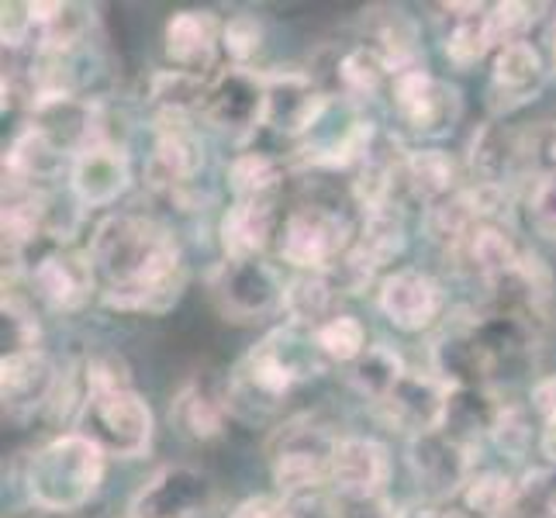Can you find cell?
I'll use <instances>...</instances> for the list:
<instances>
[{
    "mask_svg": "<svg viewBox=\"0 0 556 518\" xmlns=\"http://www.w3.org/2000/svg\"><path fill=\"white\" fill-rule=\"evenodd\" d=\"M350 222L336 207L298 204L287 211L277 232V256L298 274H329L353 245Z\"/></svg>",
    "mask_w": 556,
    "mask_h": 518,
    "instance_id": "obj_6",
    "label": "cell"
},
{
    "mask_svg": "<svg viewBox=\"0 0 556 518\" xmlns=\"http://www.w3.org/2000/svg\"><path fill=\"white\" fill-rule=\"evenodd\" d=\"M526 149H529L532 177H556V122L535 128L532 136H526Z\"/></svg>",
    "mask_w": 556,
    "mask_h": 518,
    "instance_id": "obj_38",
    "label": "cell"
},
{
    "mask_svg": "<svg viewBox=\"0 0 556 518\" xmlns=\"http://www.w3.org/2000/svg\"><path fill=\"white\" fill-rule=\"evenodd\" d=\"M453 256L464 260L484 283H494V280L508 277L515 266L522 263L526 249L515 245V239L497 222H481Z\"/></svg>",
    "mask_w": 556,
    "mask_h": 518,
    "instance_id": "obj_26",
    "label": "cell"
},
{
    "mask_svg": "<svg viewBox=\"0 0 556 518\" xmlns=\"http://www.w3.org/2000/svg\"><path fill=\"white\" fill-rule=\"evenodd\" d=\"M228 518H294L291 515V502L280 494H256V497H245L232 508Z\"/></svg>",
    "mask_w": 556,
    "mask_h": 518,
    "instance_id": "obj_39",
    "label": "cell"
},
{
    "mask_svg": "<svg viewBox=\"0 0 556 518\" xmlns=\"http://www.w3.org/2000/svg\"><path fill=\"white\" fill-rule=\"evenodd\" d=\"M532 412L540 415V418L556 412V377L535 380V388H532Z\"/></svg>",
    "mask_w": 556,
    "mask_h": 518,
    "instance_id": "obj_41",
    "label": "cell"
},
{
    "mask_svg": "<svg viewBox=\"0 0 556 518\" xmlns=\"http://www.w3.org/2000/svg\"><path fill=\"white\" fill-rule=\"evenodd\" d=\"M207 291L225 318L256 321L283 312L287 280L266 260H222L207 274Z\"/></svg>",
    "mask_w": 556,
    "mask_h": 518,
    "instance_id": "obj_7",
    "label": "cell"
},
{
    "mask_svg": "<svg viewBox=\"0 0 556 518\" xmlns=\"http://www.w3.org/2000/svg\"><path fill=\"white\" fill-rule=\"evenodd\" d=\"M450 391H453L450 383L439 380L435 374L408 370L394 388V394L383 401V408H388L397 426L408 429L412 435L435 432V429H443V421H446Z\"/></svg>",
    "mask_w": 556,
    "mask_h": 518,
    "instance_id": "obj_22",
    "label": "cell"
},
{
    "mask_svg": "<svg viewBox=\"0 0 556 518\" xmlns=\"http://www.w3.org/2000/svg\"><path fill=\"white\" fill-rule=\"evenodd\" d=\"M31 291L42 298L52 312H80L98 294V280H93V266L84 249L55 245L42 253L31 266Z\"/></svg>",
    "mask_w": 556,
    "mask_h": 518,
    "instance_id": "obj_15",
    "label": "cell"
},
{
    "mask_svg": "<svg viewBox=\"0 0 556 518\" xmlns=\"http://www.w3.org/2000/svg\"><path fill=\"white\" fill-rule=\"evenodd\" d=\"M204 173V139L194 118H156V136L146 160V184L169 201H187Z\"/></svg>",
    "mask_w": 556,
    "mask_h": 518,
    "instance_id": "obj_8",
    "label": "cell"
},
{
    "mask_svg": "<svg viewBox=\"0 0 556 518\" xmlns=\"http://www.w3.org/2000/svg\"><path fill=\"white\" fill-rule=\"evenodd\" d=\"M222 22L207 11H180L166 22L163 42H166V60L174 70L207 76L215 66V55L222 49Z\"/></svg>",
    "mask_w": 556,
    "mask_h": 518,
    "instance_id": "obj_21",
    "label": "cell"
},
{
    "mask_svg": "<svg viewBox=\"0 0 556 518\" xmlns=\"http://www.w3.org/2000/svg\"><path fill=\"white\" fill-rule=\"evenodd\" d=\"M277 232L274 201H232L222 215L218 242L225 260H263Z\"/></svg>",
    "mask_w": 556,
    "mask_h": 518,
    "instance_id": "obj_24",
    "label": "cell"
},
{
    "mask_svg": "<svg viewBox=\"0 0 556 518\" xmlns=\"http://www.w3.org/2000/svg\"><path fill=\"white\" fill-rule=\"evenodd\" d=\"M408 374V367L401 363V356L391 350V345H367V353H363L356 363H350V383L363 394L377 401V405H383L394 388L401 383V377Z\"/></svg>",
    "mask_w": 556,
    "mask_h": 518,
    "instance_id": "obj_32",
    "label": "cell"
},
{
    "mask_svg": "<svg viewBox=\"0 0 556 518\" xmlns=\"http://www.w3.org/2000/svg\"><path fill=\"white\" fill-rule=\"evenodd\" d=\"M283 160L263 149H242L228 163V190L236 201H274L277 187L283 184Z\"/></svg>",
    "mask_w": 556,
    "mask_h": 518,
    "instance_id": "obj_28",
    "label": "cell"
},
{
    "mask_svg": "<svg viewBox=\"0 0 556 518\" xmlns=\"http://www.w3.org/2000/svg\"><path fill=\"white\" fill-rule=\"evenodd\" d=\"M108 453L84 432H63L25 459V497L49 515L80 511L104 484Z\"/></svg>",
    "mask_w": 556,
    "mask_h": 518,
    "instance_id": "obj_3",
    "label": "cell"
},
{
    "mask_svg": "<svg viewBox=\"0 0 556 518\" xmlns=\"http://www.w3.org/2000/svg\"><path fill=\"white\" fill-rule=\"evenodd\" d=\"M526 222L540 239L556 242V177H529Z\"/></svg>",
    "mask_w": 556,
    "mask_h": 518,
    "instance_id": "obj_35",
    "label": "cell"
},
{
    "mask_svg": "<svg viewBox=\"0 0 556 518\" xmlns=\"http://www.w3.org/2000/svg\"><path fill=\"white\" fill-rule=\"evenodd\" d=\"M263 84H266L263 128H274L283 139H308L332 104L329 93L318 90V84L301 70L263 73Z\"/></svg>",
    "mask_w": 556,
    "mask_h": 518,
    "instance_id": "obj_12",
    "label": "cell"
},
{
    "mask_svg": "<svg viewBox=\"0 0 556 518\" xmlns=\"http://www.w3.org/2000/svg\"><path fill=\"white\" fill-rule=\"evenodd\" d=\"M491 443L502 450L505 456L511 459H522L532 446V421L522 408L515 405H502V412H497L494 418V429H491Z\"/></svg>",
    "mask_w": 556,
    "mask_h": 518,
    "instance_id": "obj_36",
    "label": "cell"
},
{
    "mask_svg": "<svg viewBox=\"0 0 556 518\" xmlns=\"http://www.w3.org/2000/svg\"><path fill=\"white\" fill-rule=\"evenodd\" d=\"M108 518H131V511H125V515H108Z\"/></svg>",
    "mask_w": 556,
    "mask_h": 518,
    "instance_id": "obj_45",
    "label": "cell"
},
{
    "mask_svg": "<svg viewBox=\"0 0 556 518\" xmlns=\"http://www.w3.org/2000/svg\"><path fill=\"white\" fill-rule=\"evenodd\" d=\"M391 104H394L397 122L421 139H439V136H446V131H453V125L459 122V111H464L459 90L421 66L394 76Z\"/></svg>",
    "mask_w": 556,
    "mask_h": 518,
    "instance_id": "obj_9",
    "label": "cell"
},
{
    "mask_svg": "<svg viewBox=\"0 0 556 518\" xmlns=\"http://www.w3.org/2000/svg\"><path fill=\"white\" fill-rule=\"evenodd\" d=\"M546 63H549V76H556V22L549 28V49H546Z\"/></svg>",
    "mask_w": 556,
    "mask_h": 518,
    "instance_id": "obj_43",
    "label": "cell"
},
{
    "mask_svg": "<svg viewBox=\"0 0 556 518\" xmlns=\"http://www.w3.org/2000/svg\"><path fill=\"white\" fill-rule=\"evenodd\" d=\"M263 46V25L256 22L253 14H232L222 28V52L228 55V63L253 70V55Z\"/></svg>",
    "mask_w": 556,
    "mask_h": 518,
    "instance_id": "obj_34",
    "label": "cell"
},
{
    "mask_svg": "<svg viewBox=\"0 0 556 518\" xmlns=\"http://www.w3.org/2000/svg\"><path fill=\"white\" fill-rule=\"evenodd\" d=\"M263 111H266V84L263 73L242 70V66H225L207 80L204 104L198 118L211 128L225 131L232 139H245L249 131L263 128Z\"/></svg>",
    "mask_w": 556,
    "mask_h": 518,
    "instance_id": "obj_10",
    "label": "cell"
},
{
    "mask_svg": "<svg viewBox=\"0 0 556 518\" xmlns=\"http://www.w3.org/2000/svg\"><path fill=\"white\" fill-rule=\"evenodd\" d=\"M459 169L443 149H412L401 163V194L418 201L421 207H432L439 201L453 198L459 190Z\"/></svg>",
    "mask_w": 556,
    "mask_h": 518,
    "instance_id": "obj_25",
    "label": "cell"
},
{
    "mask_svg": "<svg viewBox=\"0 0 556 518\" xmlns=\"http://www.w3.org/2000/svg\"><path fill=\"white\" fill-rule=\"evenodd\" d=\"M315 345L318 353L329 359V363H356L363 353H367V329H363V321L350 312H339L336 318H329L325 325L315 329Z\"/></svg>",
    "mask_w": 556,
    "mask_h": 518,
    "instance_id": "obj_33",
    "label": "cell"
},
{
    "mask_svg": "<svg viewBox=\"0 0 556 518\" xmlns=\"http://www.w3.org/2000/svg\"><path fill=\"white\" fill-rule=\"evenodd\" d=\"M435 518H473V515L464 511V508H446V511H439Z\"/></svg>",
    "mask_w": 556,
    "mask_h": 518,
    "instance_id": "obj_44",
    "label": "cell"
},
{
    "mask_svg": "<svg viewBox=\"0 0 556 518\" xmlns=\"http://www.w3.org/2000/svg\"><path fill=\"white\" fill-rule=\"evenodd\" d=\"M540 453L549 459V467H556V412H549L543 418V429H540Z\"/></svg>",
    "mask_w": 556,
    "mask_h": 518,
    "instance_id": "obj_42",
    "label": "cell"
},
{
    "mask_svg": "<svg viewBox=\"0 0 556 518\" xmlns=\"http://www.w3.org/2000/svg\"><path fill=\"white\" fill-rule=\"evenodd\" d=\"M336 76H339V90H342V101L346 104L370 101V98H377L383 84L394 80V73L388 63H383V55L377 49H370L367 42L342 55Z\"/></svg>",
    "mask_w": 556,
    "mask_h": 518,
    "instance_id": "obj_30",
    "label": "cell"
},
{
    "mask_svg": "<svg viewBox=\"0 0 556 518\" xmlns=\"http://www.w3.org/2000/svg\"><path fill=\"white\" fill-rule=\"evenodd\" d=\"M291 502L294 518H339L332 491H315V494H301V497H287Z\"/></svg>",
    "mask_w": 556,
    "mask_h": 518,
    "instance_id": "obj_40",
    "label": "cell"
},
{
    "mask_svg": "<svg viewBox=\"0 0 556 518\" xmlns=\"http://www.w3.org/2000/svg\"><path fill=\"white\" fill-rule=\"evenodd\" d=\"M131 518H136V515H131Z\"/></svg>",
    "mask_w": 556,
    "mask_h": 518,
    "instance_id": "obj_46",
    "label": "cell"
},
{
    "mask_svg": "<svg viewBox=\"0 0 556 518\" xmlns=\"http://www.w3.org/2000/svg\"><path fill=\"white\" fill-rule=\"evenodd\" d=\"M76 432L93 439L108 456L136 459L149 450L156 421H152L149 401L131 388H84L76 401Z\"/></svg>",
    "mask_w": 556,
    "mask_h": 518,
    "instance_id": "obj_4",
    "label": "cell"
},
{
    "mask_svg": "<svg viewBox=\"0 0 556 518\" xmlns=\"http://www.w3.org/2000/svg\"><path fill=\"white\" fill-rule=\"evenodd\" d=\"M391 450L374 435H339L332 453V494H388Z\"/></svg>",
    "mask_w": 556,
    "mask_h": 518,
    "instance_id": "obj_19",
    "label": "cell"
},
{
    "mask_svg": "<svg viewBox=\"0 0 556 518\" xmlns=\"http://www.w3.org/2000/svg\"><path fill=\"white\" fill-rule=\"evenodd\" d=\"M459 8H464V14H456L450 35L443 38V52L456 70H473L488 55H494L497 46L488 25V8L481 4H459Z\"/></svg>",
    "mask_w": 556,
    "mask_h": 518,
    "instance_id": "obj_29",
    "label": "cell"
},
{
    "mask_svg": "<svg viewBox=\"0 0 556 518\" xmlns=\"http://www.w3.org/2000/svg\"><path fill=\"white\" fill-rule=\"evenodd\" d=\"M55 388H60L55 363L38 345L4 353V359H0V397H4L8 415L22 418L46 408L55 397Z\"/></svg>",
    "mask_w": 556,
    "mask_h": 518,
    "instance_id": "obj_18",
    "label": "cell"
},
{
    "mask_svg": "<svg viewBox=\"0 0 556 518\" xmlns=\"http://www.w3.org/2000/svg\"><path fill=\"white\" fill-rule=\"evenodd\" d=\"M66 177L76 207H111L131 190V156L118 142H93L70 160Z\"/></svg>",
    "mask_w": 556,
    "mask_h": 518,
    "instance_id": "obj_13",
    "label": "cell"
},
{
    "mask_svg": "<svg viewBox=\"0 0 556 518\" xmlns=\"http://www.w3.org/2000/svg\"><path fill=\"white\" fill-rule=\"evenodd\" d=\"M98 280V298L114 312L160 315L174 308L187 266L174 228L152 215L118 211L93 225L84 245Z\"/></svg>",
    "mask_w": 556,
    "mask_h": 518,
    "instance_id": "obj_1",
    "label": "cell"
},
{
    "mask_svg": "<svg viewBox=\"0 0 556 518\" xmlns=\"http://www.w3.org/2000/svg\"><path fill=\"white\" fill-rule=\"evenodd\" d=\"M377 312L388 318L397 332H426L446 312V291L432 274L401 266L377 280Z\"/></svg>",
    "mask_w": 556,
    "mask_h": 518,
    "instance_id": "obj_11",
    "label": "cell"
},
{
    "mask_svg": "<svg viewBox=\"0 0 556 518\" xmlns=\"http://www.w3.org/2000/svg\"><path fill=\"white\" fill-rule=\"evenodd\" d=\"M339 301H342V291L329 274H294L287 280L283 312L291 325L315 332L318 325L339 315Z\"/></svg>",
    "mask_w": 556,
    "mask_h": 518,
    "instance_id": "obj_27",
    "label": "cell"
},
{
    "mask_svg": "<svg viewBox=\"0 0 556 518\" xmlns=\"http://www.w3.org/2000/svg\"><path fill=\"white\" fill-rule=\"evenodd\" d=\"M232 415V401H228V383H215L207 377L187 380L169 401V421L187 439H215L225 429V418Z\"/></svg>",
    "mask_w": 556,
    "mask_h": 518,
    "instance_id": "obj_23",
    "label": "cell"
},
{
    "mask_svg": "<svg viewBox=\"0 0 556 518\" xmlns=\"http://www.w3.org/2000/svg\"><path fill=\"white\" fill-rule=\"evenodd\" d=\"M546 76H549V63L546 55L535 49L529 38L522 42H511L494 49L491 55V104L494 111H515L529 101L540 98V90L546 87Z\"/></svg>",
    "mask_w": 556,
    "mask_h": 518,
    "instance_id": "obj_17",
    "label": "cell"
},
{
    "mask_svg": "<svg viewBox=\"0 0 556 518\" xmlns=\"http://www.w3.org/2000/svg\"><path fill=\"white\" fill-rule=\"evenodd\" d=\"M529 169L526 136H519L505 122H491L470 142V177L477 187L508 190Z\"/></svg>",
    "mask_w": 556,
    "mask_h": 518,
    "instance_id": "obj_20",
    "label": "cell"
},
{
    "mask_svg": "<svg viewBox=\"0 0 556 518\" xmlns=\"http://www.w3.org/2000/svg\"><path fill=\"white\" fill-rule=\"evenodd\" d=\"M519 497V481L505 470H473L459 491V505L473 518H508Z\"/></svg>",
    "mask_w": 556,
    "mask_h": 518,
    "instance_id": "obj_31",
    "label": "cell"
},
{
    "mask_svg": "<svg viewBox=\"0 0 556 518\" xmlns=\"http://www.w3.org/2000/svg\"><path fill=\"white\" fill-rule=\"evenodd\" d=\"M215 502V488L194 467H163L131 497L128 511L136 518H198Z\"/></svg>",
    "mask_w": 556,
    "mask_h": 518,
    "instance_id": "obj_14",
    "label": "cell"
},
{
    "mask_svg": "<svg viewBox=\"0 0 556 518\" xmlns=\"http://www.w3.org/2000/svg\"><path fill=\"white\" fill-rule=\"evenodd\" d=\"M325 359L315 345V332L301 329V325H280L270 336H263L253 350H249L232 377H228V401L239 415H260L274 412L280 401L291 394L304 377L321 374Z\"/></svg>",
    "mask_w": 556,
    "mask_h": 518,
    "instance_id": "obj_2",
    "label": "cell"
},
{
    "mask_svg": "<svg viewBox=\"0 0 556 518\" xmlns=\"http://www.w3.org/2000/svg\"><path fill=\"white\" fill-rule=\"evenodd\" d=\"M535 11H540V8L515 4V0L488 8V25H491V35H494V46L502 49V46H511V42H522V38H529Z\"/></svg>",
    "mask_w": 556,
    "mask_h": 518,
    "instance_id": "obj_37",
    "label": "cell"
},
{
    "mask_svg": "<svg viewBox=\"0 0 556 518\" xmlns=\"http://www.w3.org/2000/svg\"><path fill=\"white\" fill-rule=\"evenodd\" d=\"M408 464L421 491L432 497H450L464 491L467 477L473 473V450L443 429L418 432L408 443Z\"/></svg>",
    "mask_w": 556,
    "mask_h": 518,
    "instance_id": "obj_16",
    "label": "cell"
},
{
    "mask_svg": "<svg viewBox=\"0 0 556 518\" xmlns=\"http://www.w3.org/2000/svg\"><path fill=\"white\" fill-rule=\"evenodd\" d=\"M339 435H332L315 418H294L270 443V477L280 497H301L329 491L332 453Z\"/></svg>",
    "mask_w": 556,
    "mask_h": 518,
    "instance_id": "obj_5",
    "label": "cell"
}]
</instances>
